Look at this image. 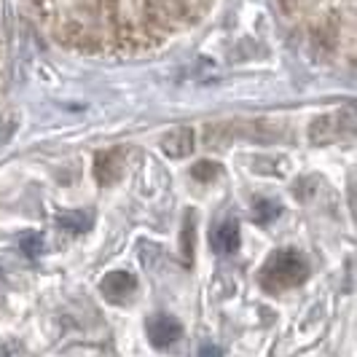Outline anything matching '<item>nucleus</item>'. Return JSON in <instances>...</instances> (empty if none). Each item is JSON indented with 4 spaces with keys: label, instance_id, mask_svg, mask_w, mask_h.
Masks as SVG:
<instances>
[{
    "label": "nucleus",
    "instance_id": "nucleus-6",
    "mask_svg": "<svg viewBox=\"0 0 357 357\" xmlns=\"http://www.w3.org/2000/svg\"><path fill=\"white\" fill-rule=\"evenodd\" d=\"M121 169H124V153L121 151H107L102 156H97V180L102 185H113L121 178Z\"/></svg>",
    "mask_w": 357,
    "mask_h": 357
},
{
    "label": "nucleus",
    "instance_id": "nucleus-9",
    "mask_svg": "<svg viewBox=\"0 0 357 357\" xmlns=\"http://www.w3.org/2000/svg\"><path fill=\"white\" fill-rule=\"evenodd\" d=\"M277 213H280V204H274V202H266V199H258V202H255V218H258L261 223L271 220V218H274Z\"/></svg>",
    "mask_w": 357,
    "mask_h": 357
},
{
    "label": "nucleus",
    "instance_id": "nucleus-4",
    "mask_svg": "<svg viewBox=\"0 0 357 357\" xmlns=\"http://www.w3.org/2000/svg\"><path fill=\"white\" fill-rule=\"evenodd\" d=\"M102 296H105L107 301H113V304H121L126 301L132 293H135V277L129 274V271H110L105 280H102Z\"/></svg>",
    "mask_w": 357,
    "mask_h": 357
},
{
    "label": "nucleus",
    "instance_id": "nucleus-8",
    "mask_svg": "<svg viewBox=\"0 0 357 357\" xmlns=\"http://www.w3.org/2000/svg\"><path fill=\"white\" fill-rule=\"evenodd\" d=\"M59 229L68 234H81L91 229V215L89 213H68L59 218Z\"/></svg>",
    "mask_w": 357,
    "mask_h": 357
},
{
    "label": "nucleus",
    "instance_id": "nucleus-11",
    "mask_svg": "<svg viewBox=\"0 0 357 357\" xmlns=\"http://www.w3.org/2000/svg\"><path fill=\"white\" fill-rule=\"evenodd\" d=\"M24 250H27V255H38L40 242H38V239H24Z\"/></svg>",
    "mask_w": 357,
    "mask_h": 357
},
{
    "label": "nucleus",
    "instance_id": "nucleus-5",
    "mask_svg": "<svg viewBox=\"0 0 357 357\" xmlns=\"http://www.w3.org/2000/svg\"><path fill=\"white\" fill-rule=\"evenodd\" d=\"M161 151L169 156V159H183L194 151V132L188 126H178V129H169L164 137H161Z\"/></svg>",
    "mask_w": 357,
    "mask_h": 357
},
{
    "label": "nucleus",
    "instance_id": "nucleus-10",
    "mask_svg": "<svg viewBox=\"0 0 357 357\" xmlns=\"http://www.w3.org/2000/svg\"><path fill=\"white\" fill-rule=\"evenodd\" d=\"M191 175H194L197 180H202V183H207V180H213L215 175H218V167L210 164V161H199L197 167L191 169Z\"/></svg>",
    "mask_w": 357,
    "mask_h": 357
},
{
    "label": "nucleus",
    "instance_id": "nucleus-7",
    "mask_svg": "<svg viewBox=\"0 0 357 357\" xmlns=\"http://www.w3.org/2000/svg\"><path fill=\"white\" fill-rule=\"evenodd\" d=\"M213 248L220 255H231L239 248V223L236 220H223L213 234Z\"/></svg>",
    "mask_w": 357,
    "mask_h": 357
},
{
    "label": "nucleus",
    "instance_id": "nucleus-3",
    "mask_svg": "<svg viewBox=\"0 0 357 357\" xmlns=\"http://www.w3.org/2000/svg\"><path fill=\"white\" fill-rule=\"evenodd\" d=\"M180 336H183L180 322L172 320V317H167V314H159V317H153V320L148 322V339H151V344H153L156 349L172 347Z\"/></svg>",
    "mask_w": 357,
    "mask_h": 357
},
{
    "label": "nucleus",
    "instance_id": "nucleus-2",
    "mask_svg": "<svg viewBox=\"0 0 357 357\" xmlns=\"http://www.w3.org/2000/svg\"><path fill=\"white\" fill-rule=\"evenodd\" d=\"M352 132H355V110L344 107L339 113H325L320 119H314L309 126V140L312 145H331L349 137Z\"/></svg>",
    "mask_w": 357,
    "mask_h": 357
},
{
    "label": "nucleus",
    "instance_id": "nucleus-1",
    "mask_svg": "<svg viewBox=\"0 0 357 357\" xmlns=\"http://www.w3.org/2000/svg\"><path fill=\"white\" fill-rule=\"evenodd\" d=\"M306 274H309V266L298 252L280 250L266 261V266L261 271V282L268 293H274V290H287L293 285H301Z\"/></svg>",
    "mask_w": 357,
    "mask_h": 357
},
{
    "label": "nucleus",
    "instance_id": "nucleus-12",
    "mask_svg": "<svg viewBox=\"0 0 357 357\" xmlns=\"http://www.w3.org/2000/svg\"><path fill=\"white\" fill-rule=\"evenodd\" d=\"M199 357H220V349H218V347H210V344H207V347H202Z\"/></svg>",
    "mask_w": 357,
    "mask_h": 357
}]
</instances>
